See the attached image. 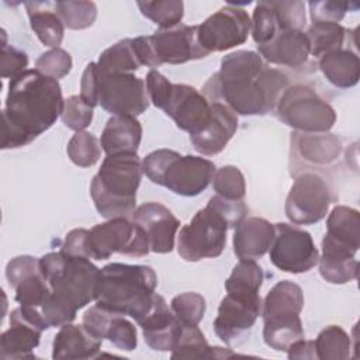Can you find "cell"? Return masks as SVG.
Returning <instances> with one entry per match:
<instances>
[{"mask_svg": "<svg viewBox=\"0 0 360 360\" xmlns=\"http://www.w3.org/2000/svg\"><path fill=\"white\" fill-rule=\"evenodd\" d=\"M309 14L312 22H336L343 20L347 11L357 10L359 4L347 1H309Z\"/></svg>", "mask_w": 360, "mask_h": 360, "instance_id": "obj_46", "label": "cell"}, {"mask_svg": "<svg viewBox=\"0 0 360 360\" xmlns=\"http://www.w3.org/2000/svg\"><path fill=\"white\" fill-rule=\"evenodd\" d=\"M288 359H316V352H315V345L314 340H305L300 339L294 342L288 350H287Z\"/></svg>", "mask_w": 360, "mask_h": 360, "instance_id": "obj_54", "label": "cell"}, {"mask_svg": "<svg viewBox=\"0 0 360 360\" xmlns=\"http://www.w3.org/2000/svg\"><path fill=\"white\" fill-rule=\"evenodd\" d=\"M136 6L142 15L155 22L160 30L181 24L184 15V4L181 0L138 1Z\"/></svg>", "mask_w": 360, "mask_h": 360, "instance_id": "obj_36", "label": "cell"}, {"mask_svg": "<svg viewBox=\"0 0 360 360\" xmlns=\"http://www.w3.org/2000/svg\"><path fill=\"white\" fill-rule=\"evenodd\" d=\"M228 224V228H235L242 219L246 218L248 207L243 200H228L221 195H212L208 202Z\"/></svg>", "mask_w": 360, "mask_h": 360, "instance_id": "obj_49", "label": "cell"}, {"mask_svg": "<svg viewBox=\"0 0 360 360\" xmlns=\"http://www.w3.org/2000/svg\"><path fill=\"white\" fill-rule=\"evenodd\" d=\"M131 218L145 231L150 252L165 255L173 250L180 221L167 207L158 201H148L136 207Z\"/></svg>", "mask_w": 360, "mask_h": 360, "instance_id": "obj_18", "label": "cell"}, {"mask_svg": "<svg viewBox=\"0 0 360 360\" xmlns=\"http://www.w3.org/2000/svg\"><path fill=\"white\" fill-rule=\"evenodd\" d=\"M342 153V141L330 132L291 134V170L297 166L321 167L338 160Z\"/></svg>", "mask_w": 360, "mask_h": 360, "instance_id": "obj_19", "label": "cell"}, {"mask_svg": "<svg viewBox=\"0 0 360 360\" xmlns=\"http://www.w3.org/2000/svg\"><path fill=\"white\" fill-rule=\"evenodd\" d=\"M238 115L222 103H211V112L207 124L190 135L194 149L204 155L212 156L225 149L238 129Z\"/></svg>", "mask_w": 360, "mask_h": 360, "instance_id": "obj_21", "label": "cell"}, {"mask_svg": "<svg viewBox=\"0 0 360 360\" xmlns=\"http://www.w3.org/2000/svg\"><path fill=\"white\" fill-rule=\"evenodd\" d=\"M252 28L248 11L226 4L197 25L200 45L208 52H224L246 42Z\"/></svg>", "mask_w": 360, "mask_h": 360, "instance_id": "obj_14", "label": "cell"}, {"mask_svg": "<svg viewBox=\"0 0 360 360\" xmlns=\"http://www.w3.org/2000/svg\"><path fill=\"white\" fill-rule=\"evenodd\" d=\"M322 252L354 257L360 248V214L346 205H336L328 214Z\"/></svg>", "mask_w": 360, "mask_h": 360, "instance_id": "obj_20", "label": "cell"}, {"mask_svg": "<svg viewBox=\"0 0 360 360\" xmlns=\"http://www.w3.org/2000/svg\"><path fill=\"white\" fill-rule=\"evenodd\" d=\"M316 359L319 360H346L350 357L352 339L339 325L323 328L314 340Z\"/></svg>", "mask_w": 360, "mask_h": 360, "instance_id": "obj_34", "label": "cell"}, {"mask_svg": "<svg viewBox=\"0 0 360 360\" xmlns=\"http://www.w3.org/2000/svg\"><path fill=\"white\" fill-rule=\"evenodd\" d=\"M274 238V224L260 217L242 219L233 232V253L239 260L262 259L270 249Z\"/></svg>", "mask_w": 360, "mask_h": 360, "instance_id": "obj_25", "label": "cell"}, {"mask_svg": "<svg viewBox=\"0 0 360 360\" xmlns=\"http://www.w3.org/2000/svg\"><path fill=\"white\" fill-rule=\"evenodd\" d=\"M263 281L264 271L256 260H239L225 280V290L226 294L253 298L260 295Z\"/></svg>", "mask_w": 360, "mask_h": 360, "instance_id": "obj_32", "label": "cell"}, {"mask_svg": "<svg viewBox=\"0 0 360 360\" xmlns=\"http://www.w3.org/2000/svg\"><path fill=\"white\" fill-rule=\"evenodd\" d=\"M226 221L208 204L177 235V253L186 262L218 257L226 245Z\"/></svg>", "mask_w": 360, "mask_h": 360, "instance_id": "obj_9", "label": "cell"}, {"mask_svg": "<svg viewBox=\"0 0 360 360\" xmlns=\"http://www.w3.org/2000/svg\"><path fill=\"white\" fill-rule=\"evenodd\" d=\"M87 236H89V229H86V228L72 229L66 235L60 250H63L65 253H69L72 256L87 257Z\"/></svg>", "mask_w": 360, "mask_h": 360, "instance_id": "obj_53", "label": "cell"}, {"mask_svg": "<svg viewBox=\"0 0 360 360\" xmlns=\"http://www.w3.org/2000/svg\"><path fill=\"white\" fill-rule=\"evenodd\" d=\"M333 200L330 184L321 173L300 172L285 198V217L294 225L316 224L326 217Z\"/></svg>", "mask_w": 360, "mask_h": 360, "instance_id": "obj_11", "label": "cell"}, {"mask_svg": "<svg viewBox=\"0 0 360 360\" xmlns=\"http://www.w3.org/2000/svg\"><path fill=\"white\" fill-rule=\"evenodd\" d=\"M276 117L297 132H329L336 122L335 108L309 84H288L280 94Z\"/></svg>", "mask_w": 360, "mask_h": 360, "instance_id": "obj_8", "label": "cell"}, {"mask_svg": "<svg viewBox=\"0 0 360 360\" xmlns=\"http://www.w3.org/2000/svg\"><path fill=\"white\" fill-rule=\"evenodd\" d=\"M311 55L321 59L323 55L349 46L353 31L336 22H312L307 30Z\"/></svg>", "mask_w": 360, "mask_h": 360, "instance_id": "obj_31", "label": "cell"}, {"mask_svg": "<svg viewBox=\"0 0 360 360\" xmlns=\"http://www.w3.org/2000/svg\"><path fill=\"white\" fill-rule=\"evenodd\" d=\"M142 139V125L132 115H111L105 122L100 143L107 156L136 153Z\"/></svg>", "mask_w": 360, "mask_h": 360, "instance_id": "obj_26", "label": "cell"}, {"mask_svg": "<svg viewBox=\"0 0 360 360\" xmlns=\"http://www.w3.org/2000/svg\"><path fill=\"white\" fill-rule=\"evenodd\" d=\"M319 274L330 284H346L359 276V262L352 259H328L319 256L318 259Z\"/></svg>", "mask_w": 360, "mask_h": 360, "instance_id": "obj_42", "label": "cell"}, {"mask_svg": "<svg viewBox=\"0 0 360 360\" xmlns=\"http://www.w3.org/2000/svg\"><path fill=\"white\" fill-rule=\"evenodd\" d=\"M39 269L51 287V295L39 309L49 328L73 322L76 312L96 300L100 269L90 259L51 252L39 259Z\"/></svg>", "mask_w": 360, "mask_h": 360, "instance_id": "obj_3", "label": "cell"}, {"mask_svg": "<svg viewBox=\"0 0 360 360\" xmlns=\"http://www.w3.org/2000/svg\"><path fill=\"white\" fill-rule=\"evenodd\" d=\"M257 53L266 63L301 69L309 59L311 49L302 30L280 31L270 42L257 46Z\"/></svg>", "mask_w": 360, "mask_h": 360, "instance_id": "obj_24", "label": "cell"}, {"mask_svg": "<svg viewBox=\"0 0 360 360\" xmlns=\"http://www.w3.org/2000/svg\"><path fill=\"white\" fill-rule=\"evenodd\" d=\"M79 96L91 108L98 105V101H97V66H96V62H90L86 66V69H84V72L82 75V80H80V94Z\"/></svg>", "mask_w": 360, "mask_h": 360, "instance_id": "obj_52", "label": "cell"}, {"mask_svg": "<svg viewBox=\"0 0 360 360\" xmlns=\"http://www.w3.org/2000/svg\"><path fill=\"white\" fill-rule=\"evenodd\" d=\"M117 312H112L110 309H105L97 304L86 309L82 318V325L97 339L104 340L107 339V330L110 326V322L112 316Z\"/></svg>", "mask_w": 360, "mask_h": 360, "instance_id": "obj_50", "label": "cell"}, {"mask_svg": "<svg viewBox=\"0 0 360 360\" xmlns=\"http://www.w3.org/2000/svg\"><path fill=\"white\" fill-rule=\"evenodd\" d=\"M142 170L153 184L181 197H195L210 186L217 167L202 156L158 149L142 159Z\"/></svg>", "mask_w": 360, "mask_h": 360, "instance_id": "obj_6", "label": "cell"}, {"mask_svg": "<svg viewBox=\"0 0 360 360\" xmlns=\"http://www.w3.org/2000/svg\"><path fill=\"white\" fill-rule=\"evenodd\" d=\"M262 302L260 295L246 298L226 294L212 322L215 335L225 345L242 342L262 314Z\"/></svg>", "mask_w": 360, "mask_h": 360, "instance_id": "obj_16", "label": "cell"}, {"mask_svg": "<svg viewBox=\"0 0 360 360\" xmlns=\"http://www.w3.org/2000/svg\"><path fill=\"white\" fill-rule=\"evenodd\" d=\"M283 30H302L307 22L305 3L298 0L270 1Z\"/></svg>", "mask_w": 360, "mask_h": 360, "instance_id": "obj_47", "label": "cell"}, {"mask_svg": "<svg viewBox=\"0 0 360 360\" xmlns=\"http://www.w3.org/2000/svg\"><path fill=\"white\" fill-rule=\"evenodd\" d=\"M97 101L111 115L136 117L149 107L146 84L141 77L134 73H103L98 69Z\"/></svg>", "mask_w": 360, "mask_h": 360, "instance_id": "obj_13", "label": "cell"}, {"mask_svg": "<svg viewBox=\"0 0 360 360\" xmlns=\"http://www.w3.org/2000/svg\"><path fill=\"white\" fill-rule=\"evenodd\" d=\"M107 339L117 347L125 352H132L138 346L136 328L124 315L115 314L107 330Z\"/></svg>", "mask_w": 360, "mask_h": 360, "instance_id": "obj_45", "label": "cell"}, {"mask_svg": "<svg viewBox=\"0 0 360 360\" xmlns=\"http://www.w3.org/2000/svg\"><path fill=\"white\" fill-rule=\"evenodd\" d=\"M60 120L69 129L76 132L84 131L93 121V108L80 96H70L65 98Z\"/></svg>", "mask_w": 360, "mask_h": 360, "instance_id": "obj_44", "label": "cell"}, {"mask_svg": "<svg viewBox=\"0 0 360 360\" xmlns=\"http://www.w3.org/2000/svg\"><path fill=\"white\" fill-rule=\"evenodd\" d=\"M145 343L156 352H172L181 332V323L160 294H155L153 305L138 323Z\"/></svg>", "mask_w": 360, "mask_h": 360, "instance_id": "obj_23", "label": "cell"}, {"mask_svg": "<svg viewBox=\"0 0 360 360\" xmlns=\"http://www.w3.org/2000/svg\"><path fill=\"white\" fill-rule=\"evenodd\" d=\"M211 183L217 195H221L228 200L245 198V194H246L245 177L236 166L226 165L217 169Z\"/></svg>", "mask_w": 360, "mask_h": 360, "instance_id": "obj_41", "label": "cell"}, {"mask_svg": "<svg viewBox=\"0 0 360 360\" xmlns=\"http://www.w3.org/2000/svg\"><path fill=\"white\" fill-rule=\"evenodd\" d=\"M103 340L94 338L83 325L66 323L53 338L52 359H94L100 354Z\"/></svg>", "mask_w": 360, "mask_h": 360, "instance_id": "obj_27", "label": "cell"}, {"mask_svg": "<svg viewBox=\"0 0 360 360\" xmlns=\"http://www.w3.org/2000/svg\"><path fill=\"white\" fill-rule=\"evenodd\" d=\"M250 21V34L257 46L270 42L280 31H285L281 28L277 14L271 7L270 1H259L255 6Z\"/></svg>", "mask_w": 360, "mask_h": 360, "instance_id": "obj_38", "label": "cell"}, {"mask_svg": "<svg viewBox=\"0 0 360 360\" xmlns=\"http://www.w3.org/2000/svg\"><path fill=\"white\" fill-rule=\"evenodd\" d=\"M270 262L281 271L300 274L318 264L319 252L311 233L298 225L274 224V238L269 249Z\"/></svg>", "mask_w": 360, "mask_h": 360, "instance_id": "obj_12", "label": "cell"}, {"mask_svg": "<svg viewBox=\"0 0 360 360\" xmlns=\"http://www.w3.org/2000/svg\"><path fill=\"white\" fill-rule=\"evenodd\" d=\"M53 8L65 28L75 31L91 27L97 18V6L93 1H55Z\"/></svg>", "mask_w": 360, "mask_h": 360, "instance_id": "obj_35", "label": "cell"}, {"mask_svg": "<svg viewBox=\"0 0 360 360\" xmlns=\"http://www.w3.org/2000/svg\"><path fill=\"white\" fill-rule=\"evenodd\" d=\"M3 45H1V77L14 79L27 70L28 56L24 51L17 49L6 42V31L3 30Z\"/></svg>", "mask_w": 360, "mask_h": 360, "instance_id": "obj_48", "label": "cell"}, {"mask_svg": "<svg viewBox=\"0 0 360 360\" xmlns=\"http://www.w3.org/2000/svg\"><path fill=\"white\" fill-rule=\"evenodd\" d=\"M70 162L79 167L94 166L101 156V143L97 136L87 131L75 132L66 148Z\"/></svg>", "mask_w": 360, "mask_h": 360, "instance_id": "obj_37", "label": "cell"}, {"mask_svg": "<svg viewBox=\"0 0 360 360\" xmlns=\"http://www.w3.org/2000/svg\"><path fill=\"white\" fill-rule=\"evenodd\" d=\"M170 309L181 325H198L204 318L207 302L201 294L187 291L173 297Z\"/></svg>", "mask_w": 360, "mask_h": 360, "instance_id": "obj_40", "label": "cell"}, {"mask_svg": "<svg viewBox=\"0 0 360 360\" xmlns=\"http://www.w3.org/2000/svg\"><path fill=\"white\" fill-rule=\"evenodd\" d=\"M63 105L59 82L38 69H27L11 79L3 108L1 149L31 143L56 122Z\"/></svg>", "mask_w": 360, "mask_h": 360, "instance_id": "obj_2", "label": "cell"}, {"mask_svg": "<svg viewBox=\"0 0 360 360\" xmlns=\"http://www.w3.org/2000/svg\"><path fill=\"white\" fill-rule=\"evenodd\" d=\"M96 65L103 73H131L142 66L132 38H124L103 51Z\"/></svg>", "mask_w": 360, "mask_h": 360, "instance_id": "obj_33", "label": "cell"}, {"mask_svg": "<svg viewBox=\"0 0 360 360\" xmlns=\"http://www.w3.org/2000/svg\"><path fill=\"white\" fill-rule=\"evenodd\" d=\"M158 277L150 266L108 263L100 269L96 304L139 323L150 311Z\"/></svg>", "mask_w": 360, "mask_h": 360, "instance_id": "obj_4", "label": "cell"}, {"mask_svg": "<svg viewBox=\"0 0 360 360\" xmlns=\"http://www.w3.org/2000/svg\"><path fill=\"white\" fill-rule=\"evenodd\" d=\"M150 252L145 231L129 218H111L89 229L87 257L110 259L112 253L142 257Z\"/></svg>", "mask_w": 360, "mask_h": 360, "instance_id": "obj_10", "label": "cell"}, {"mask_svg": "<svg viewBox=\"0 0 360 360\" xmlns=\"http://www.w3.org/2000/svg\"><path fill=\"white\" fill-rule=\"evenodd\" d=\"M304 308L302 288L288 280L274 284L262 302L263 340L276 352L288 347L305 338L300 314Z\"/></svg>", "mask_w": 360, "mask_h": 360, "instance_id": "obj_7", "label": "cell"}, {"mask_svg": "<svg viewBox=\"0 0 360 360\" xmlns=\"http://www.w3.org/2000/svg\"><path fill=\"white\" fill-rule=\"evenodd\" d=\"M148 44L152 55V69L163 63L181 65L210 55L198 42L197 25L179 24L166 30L159 28L148 35Z\"/></svg>", "mask_w": 360, "mask_h": 360, "instance_id": "obj_15", "label": "cell"}, {"mask_svg": "<svg viewBox=\"0 0 360 360\" xmlns=\"http://www.w3.org/2000/svg\"><path fill=\"white\" fill-rule=\"evenodd\" d=\"M288 84V76L270 68L257 52L239 49L222 58L219 70L202 86V94L236 115H266Z\"/></svg>", "mask_w": 360, "mask_h": 360, "instance_id": "obj_1", "label": "cell"}, {"mask_svg": "<svg viewBox=\"0 0 360 360\" xmlns=\"http://www.w3.org/2000/svg\"><path fill=\"white\" fill-rule=\"evenodd\" d=\"M14 291H15L14 298L20 305L35 308L38 311L51 295V287L46 283L45 277L42 276L41 269L37 273L21 280L14 287Z\"/></svg>", "mask_w": 360, "mask_h": 360, "instance_id": "obj_39", "label": "cell"}, {"mask_svg": "<svg viewBox=\"0 0 360 360\" xmlns=\"http://www.w3.org/2000/svg\"><path fill=\"white\" fill-rule=\"evenodd\" d=\"M318 68L326 80L339 89H349L360 79V60L352 46L329 52L318 59Z\"/></svg>", "mask_w": 360, "mask_h": 360, "instance_id": "obj_28", "label": "cell"}, {"mask_svg": "<svg viewBox=\"0 0 360 360\" xmlns=\"http://www.w3.org/2000/svg\"><path fill=\"white\" fill-rule=\"evenodd\" d=\"M44 329L21 308L10 314V328L0 336V359H35Z\"/></svg>", "mask_w": 360, "mask_h": 360, "instance_id": "obj_22", "label": "cell"}, {"mask_svg": "<svg viewBox=\"0 0 360 360\" xmlns=\"http://www.w3.org/2000/svg\"><path fill=\"white\" fill-rule=\"evenodd\" d=\"M160 110L174 121L177 128L191 135L207 124L211 101L193 86L172 83Z\"/></svg>", "mask_w": 360, "mask_h": 360, "instance_id": "obj_17", "label": "cell"}, {"mask_svg": "<svg viewBox=\"0 0 360 360\" xmlns=\"http://www.w3.org/2000/svg\"><path fill=\"white\" fill-rule=\"evenodd\" d=\"M38 270H39V259L30 255L15 256L6 266V278L10 287L14 288L21 280L37 273Z\"/></svg>", "mask_w": 360, "mask_h": 360, "instance_id": "obj_51", "label": "cell"}, {"mask_svg": "<svg viewBox=\"0 0 360 360\" xmlns=\"http://www.w3.org/2000/svg\"><path fill=\"white\" fill-rule=\"evenodd\" d=\"M238 356L231 349L210 346L198 325H181V332L172 350V359H226Z\"/></svg>", "mask_w": 360, "mask_h": 360, "instance_id": "obj_30", "label": "cell"}, {"mask_svg": "<svg viewBox=\"0 0 360 360\" xmlns=\"http://www.w3.org/2000/svg\"><path fill=\"white\" fill-rule=\"evenodd\" d=\"M31 30L38 39L49 48H59L63 41L65 25L49 1H27L25 4Z\"/></svg>", "mask_w": 360, "mask_h": 360, "instance_id": "obj_29", "label": "cell"}, {"mask_svg": "<svg viewBox=\"0 0 360 360\" xmlns=\"http://www.w3.org/2000/svg\"><path fill=\"white\" fill-rule=\"evenodd\" d=\"M35 69L55 80L62 79L72 70V56L62 48L49 49L38 56Z\"/></svg>", "mask_w": 360, "mask_h": 360, "instance_id": "obj_43", "label": "cell"}, {"mask_svg": "<svg viewBox=\"0 0 360 360\" xmlns=\"http://www.w3.org/2000/svg\"><path fill=\"white\" fill-rule=\"evenodd\" d=\"M142 174V160L136 153L105 156L90 183L97 212L105 219L132 217Z\"/></svg>", "mask_w": 360, "mask_h": 360, "instance_id": "obj_5", "label": "cell"}]
</instances>
